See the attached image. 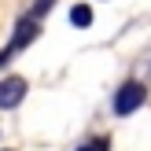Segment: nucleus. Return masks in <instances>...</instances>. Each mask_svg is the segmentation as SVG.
I'll return each instance as SVG.
<instances>
[{
	"label": "nucleus",
	"instance_id": "f257e3e1",
	"mask_svg": "<svg viewBox=\"0 0 151 151\" xmlns=\"http://www.w3.org/2000/svg\"><path fill=\"white\" fill-rule=\"evenodd\" d=\"M144 100H147L144 85H140V81H125V85L118 88V96H114V114H133Z\"/></svg>",
	"mask_w": 151,
	"mask_h": 151
},
{
	"label": "nucleus",
	"instance_id": "f03ea898",
	"mask_svg": "<svg viewBox=\"0 0 151 151\" xmlns=\"http://www.w3.org/2000/svg\"><path fill=\"white\" fill-rule=\"evenodd\" d=\"M22 96H26V81H22V78H15V74H11V78L0 81V107H4V111L19 107Z\"/></svg>",
	"mask_w": 151,
	"mask_h": 151
},
{
	"label": "nucleus",
	"instance_id": "20e7f679",
	"mask_svg": "<svg viewBox=\"0 0 151 151\" xmlns=\"http://www.w3.org/2000/svg\"><path fill=\"white\" fill-rule=\"evenodd\" d=\"M70 22H74L78 29L92 26V7H88V4H74V7H70Z\"/></svg>",
	"mask_w": 151,
	"mask_h": 151
},
{
	"label": "nucleus",
	"instance_id": "7ed1b4c3",
	"mask_svg": "<svg viewBox=\"0 0 151 151\" xmlns=\"http://www.w3.org/2000/svg\"><path fill=\"white\" fill-rule=\"evenodd\" d=\"M33 37H37V19H33V15L19 19V22H15V37H11V52L15 48H26Z\"/></svg>",
	"mask_w": 151,
	"mask_h": 151
},
{
	"label": "nucleus",
	"instance_id": "423d86ee",
	"mask_svg": "<svg viewBox=\"0 0 151 151\" xmlns=\"http://www.w3.org/2000/svg\"><path fill=\"white\" fill-rule=\"evenodd\" d=\"M78 151H107V140H92V144H81Z\"/></svg>",
	"mask_w": 151,
	"mask_h": 151
},
{
	"label": "nucleus",
	"instance_id": "39448f33",
	"mask_svg": "<svg viewBox=\"0 0 151 151\" xmlns=\"http://www.w3.org/2000/svg\"><path fill=\"white\" fill-rule=\"evenodd\" d=\"M52 4H55V0H37V4H33V19L48 15V11H52Z\"/></svg>",
	"mask_w": 151,
	"mask_h": 151
}]
</instances>
